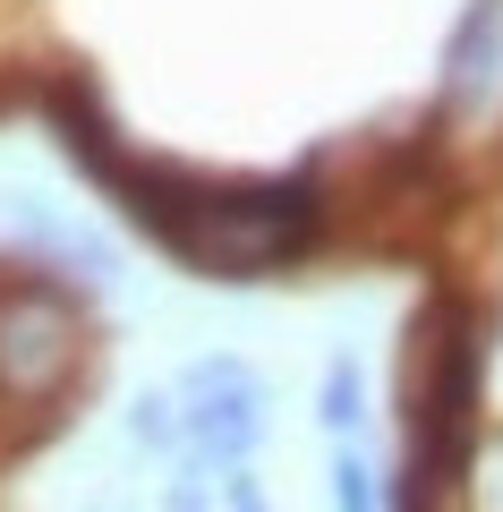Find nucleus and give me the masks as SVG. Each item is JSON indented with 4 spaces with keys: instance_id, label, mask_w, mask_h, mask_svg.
I'll return each mask as SVG.
<instances>
[{
    "instance_id": "20e7f679",
    "label": "nucleus",
    "mask_w": 503,
    "mask_h": 512,
    "mask_svg": "<svg viewBox=\"0 0 503 512\" xmlns=\"http://www.w3.org/2000/svg\"><path fill=\"white\" fill-rule=\"evenodd\" d=\"M333 495H342V512H384V495H376V478H367V461H342V470H333Z\"/></svg>"
},
{
    "instance_id": "f03ea898",
    "label": "nucleus",
    "mask_w": 503,
    "mask_h": 512,
    "mask_svg": "<svg viewBox=\"0 0 503 512\" xmlns=\"http://www.w3.org/2000/svg\"><path fill=\"white\" fill-rule=\"evenodd\" d=\"M86 367V325L52 282H0V393L60 402Z\"/></svg>"
},
{
    "instance_id": "39448f33",
    "label": "nucleus",
    "mask_w": 503,
    "mask_h": 512,
    "mask_svg": "<svg viewBox=\"0 0 503 512\" xmlns=\"http://www.w3.org/2000/svg\"><path fill=\"white\" fill-rule=\"evenodd\" d=\"M324 419H333V427L359 419V376H350V367H333V376H324Z\"/></svg>"
},
{
    "instance_id": "7ed1b4c3",
    "label": "nucleus",
    "mask_w": 503,
    "mask_h": 512,
    "mask_svg": "<svg viewBox=\"0 0 503 512\" xmlns=\"http://www.w3.org/2000/svg\"><path fill=\"white\" fill-rule=\"evenodd\" d=\"M180 419L205 461H248L256 436H265V393L239 359H197L180 376Z\"/></svg>"
},
{
    "instance_id": "f257e3e1",
    "label": "nucleus",
    "mask_w": 503,
    "mask_h": 512,
    "mask_svg": "<svg viewBox=\"0 0 503 512\" xmlns=\"http://www.w3.org/2000/svg\"><path fill=\"white\" fill-rule=\"evenodd\" d=\"M316 222H324V205H316L307 180H273V188H214L205 180L154 239L180 265H197V274L239 282V274H265V265L299 256L316 239Z\"/></svg>"
},
{
    "instance_id": "423d86ee",
    "label": "nucleus",
    "mask_w": 503,
    "mask_h": 512,
    "mask_svg": "<svg viewBox=\"0 0 503 512\" xmlns=\"http://www.w3.org/2000/svg\"><path fill=\"white\" fill-rule=\"evenodd\" d=\"M171 512H205V478L180 470V487H171Z\"/></svg>"
},
{
    "instance_id": "0eeeda50",
    "label": "nucleus",
    "mask_w": 503,
    "mask_h": 512,
    "mask_svg": "<svg viewBox=\"0 0 503 512\" xmlns=\"http://www.w3.org/2000/svg\"><path fill=\"white\" fill-rule=\"evenodd\" d=\"M231 512H265V495H256V478H231Z\"/></svg>"
}]
</instances>
